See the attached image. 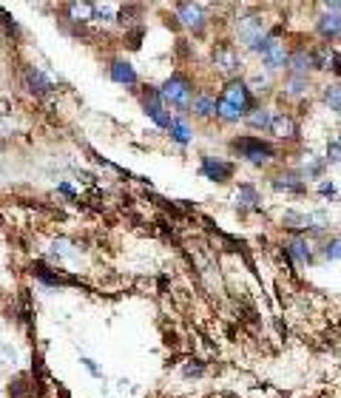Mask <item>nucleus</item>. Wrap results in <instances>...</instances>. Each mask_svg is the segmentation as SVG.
Wrapping results in <instances>:
<instances>
[{
  "label": "nucleus",
  "mask_w": 341,
  "mask_h": 398,
  "mask_svg": "<svg viewBox=\"0 0 341 398\" xmlns=\"http://www.w3.org/2000/svg\"><path fill=\"white\" fill-rule=\"evenodd\" d=\"M253 91L248 89L245 80H231L222 89V97L216 100V117L225 123H239L253 111Z\"/></svg>",
  "instance_id": "nucleus-1"
},
{
  "label": "nucleus",
  "mask_w": 341,
  "mask_h": 398,
  "mask_svg": "<svg viewBox=\"0 0 341 398\" xmlns=\"http://www.w3.org/2000/svg\"><path fill=\"white\" fill-rule=\"evenodd\" d=\"M159 100L165 103V108H168V106H174V108H180V111L191 108V103H194V86H191V80H188L185 74L168 77V80L162 83V89H159Z\"/></svg>",
  "instance_id": "nucleus-2"
},
{
  "label": "nucleus",
  "mask_w": 341,
  "mask_h": 398,
  "mask_svg": "<svg viewBox=\"0 0 341 398\" xmlns=\"http://www.w3.org/2000/svg\"><path fill=\"white\" fill-rule=\"evenodd\" d=\"M231 148H233L242 159H248L250 165H265V162H270V159L276 157V148H273L270 142L259 140V137H239V140L231 142Z\"/></svg>",
  "instance_id": "nucleus-3"
},
{
  "label": "nucleus",
  "mask_w": 341,
  "mask_h": 398,
  "mask_svg": "<svg viewBox=\"0 0 341 398\" xmlns=\"http://www.w3.org/2000/svg\"><path fill=\"white\" fill-rule=\"evenodd\" d=\"M259 55H262V63L270 69V72H279V69H287V60H290V52H287V46H284V40H279L276 35H270L265 43H262V49H259Z\"/></svg>",
  "instance_id": "nucleus-4"
},
{
  "label": "nucleus",
  "mask_w": 341,
  "mask_h": 398,
  "mask_svg": "<svg viewBox=\"0 0 341 398\" xmlns=\"http://www.w3.org/2000/svg\"><path fill=\"white\" fill-rule=\"evenodd\" d=\"M267 38H270V35H267V29H265V23H262L259 18H245V21H239V40H242L248 49L259 52Z\"/></svg>",
  "instance_id": "nucleus-5"
},
{
  "label": "nucleus",
  "mask_w": 341,
  "mask_h": 398,
  "mask_svg": "<svg viewBox=\"0 0 341 398\" xmlns=\"http://www.w3.org/2000/svg\"><path fill=\"white\" fill-rule=\"evenodd\" d=\"M214 66H216V72H222V74L233 77V74L242 69L239 52H236L231 43H216V49H214Z\"/></svg>",
  "instance_id": "nucleus-6"
},
{
  "label": "nucleus",
  "mask_w": 341,
  "mask_h": 398,
  "mask_svg": "<svg viewBox=\"0 0 341 398\" xmlns=\"http://www.w3.org/2000/svg\"><path fill=\"white\" fill-rule=\"evenodd\" d=\"M233 162H225V159H216V157H202V174L205 179H214V182H228L233 176Z\"/></svg>",
  "instance_id": "nucleus-7"
},
{
  "label": "nucleus",
  "mask_w": 341,
  "mask_h": 398,
  "mask_svg": "<svg viewBox=\"0 0 341 398\" xmlns=\"http://www.w3.org/2000/svg\"><path fill=\"white\" fill-rule=\"evenodd\" d=\"M142 106H145V114H148L159 128H168L170 120H174V117H170V114L165 111V103L159 100V91H148L145 100H142Z\"/></svg>",
  "instance_id": "nucleus-8"
},
{
  "label": "nucleus",
  "mask_w": 341,
  "mask_h": 398,
  "mask_svg": "<svg viewBox=\"0 0 341 398\" xmlns=\"http://www.w3.org/2000/svg\"><path fill=\"white\" fill-rule=\"evenodd\" d=\"M177 15H180V21L188 29H194V32H202L205 29V6H200V4H180L177 6Z\"/></svg>",
  "instance_id": "nucleus-9"
},
{
  "label": "nucleus",
  "mask_w": 341,
  "mask_h": 398,
  "mask_svg": "<svg viewBox=\"0 0 341 398\" xmlns=\"http://www.w3.org/2000/svg\"><path fill=\"white\" fill-rule=\"evenodd\" d=\"M270 134H276L279 140H293L296 134H299V125H296V120L290 117V114H273V120H270V128H267Z\"/></svg>",
  "instance_id": "nucleus-10"
},
{
  "label": "nucleus",
  "mask_w": 341,
  "mask_h": 398,
  "mask_svg": "<svg viewBox=\"0 0 341 398\" xmlns=\"http://www.w3.org/2000/svg\"><path fill=\"white\" fill-rule=\"evenodd\" d=\"M316 29H318V35H321L324 40L341 38V15H338V12H324V15L318 18Z\"/></svg>",
  "instance_id": "nucleus-11"
},
{
  "label": "nucleus",
  "mask_w": 341,
  "mask_h": 398,
  "mask_svg": "<svg viewBox=\"0 0 341 398\" xmlns=\"http://www.w3.org/2000/svg\"><path fill=\"white\" fill-rule=\"evenodd\" d=\"M287 69L293 72V77H307V72L313 69V52H307V49H299L296 55H290V60H287Z\"/></svg>",
  "instance_id": "nucleus-12"
},
{
  "label": "nucleus",
  "mask_w": 341,
  "mask_h": 398,
  "mask_svg": "<svg viewBox=\"0 0 341 398\" xmlns=\"http://www.w3.org/2000/svg\"><path fill=\"white\" fill-rule=\"evenodd\" d=\"M111 80L120 83V86H137V72H134L131 63L114 60V63H111Z\"/></svg>",
  "instance_id": "nucleus-13"
},
{
  "label": "nucleus",
  "mask_w": 341,
  "mask_h": 398,
  "mask_svg": "<svg viewBox=\"0 0 341 398\" xmlns=\"http://www.w3.org/2000/svg\"><path fill=\"white\" fill-rule=\"evenodd\" d=\"M168 131H170V140H174L177 145H188V142L194 140V131H191V125H188L183 117H174V120H170Z\"/></svg>",
  "instance_id": "nucleus-14"
},
{
  "label": "nucleus",
  "mask_w": 341,
  "mask_h": 398,
  "mask_svg": "<svg viewBox=\"0 0 341 398\" xmlns=\"http://www.w3.org/2000/svg\"><path fill=\"white\" fill-rule=\"evenodd\" d=\"M284 254H287L290 259H296V262H310V259H313V248H310L307 239H290V242L284 245Z\"/></svg>",
  "instance_id": "nucleus-15"
},
{
  "label": "nucleus",
  "mask_w": 341,
  "mask_h": 398,
  "mask_svg": "<svg viewBox=\"0 0 341 398\" xmlns=\"http://www.w3.org/2000/svg\"><path fill=\"white\" fill-rule=\"evenodd\" d=\"M191 108H194V114L202 117V120L216 117V97H211V94H200V97H194Z\"/></svg>",
  "instance_id": "nucleus-16"
},
{
  "label": "nucleus",
  "mask_w": 341,
  "mask_h": 398,
  "mask_svg": "<svg viewBox=\"0 0 341 398\" xmlns=\"http://www.w3.org/2000/svg\"><path fill=\"white\" fill-rule=\"evenodd\" d=\"M26 77H29V86H32L35 94H49V91H52V80H49L40 69L29 66V69H26Z\"/></svg>",
  "instance_id": "nucleus-17"
},
{
  "label": "nucleus",
  "mask_w": 341,
  "mask_h": 398,
  "mask_svg": "<svg viewBox=\"0 0 341 398\" xmlns=\"http://www.w3.org/2000/svg\"><path fill=\"white\" fill-rule=\"evenodd\" d=\"M245 120H248L250 128H256V131H267V128H270V120H273V111H270V108H253Z\"/></svg>",
  "instance_id": "nucleus-18"
},
{
  "label": "nucleus",
  "mask_w": 341,
  "mask_h": 398,
  "mask_svg": "<svg viewBox=\"0 0 341 398\" xmlns=\"http://www.w3.org/2000/svg\"><path fill=\"white\" fill-rule=\"evenodd\" d=\"M273 185H276L279 191H290V193H304V191H307V185H304L299 176H279Z\"/></svg>",
  "instance_id": "nucleus-19"
},
{
  "label": "nucleus",
  "mask_w": 341,
  "mask_h": 398,
  "mask_svg": "<svg viewBox=\"0 0 341 398\" xmlns=\"http://www.w3.org/2000/svg\"><path fill=\"white\" fill-rule=\"evenodd\" d=\"M307 77H290L287 80V86H284V94L287 97H301V94H307Z\"/></svg>",
  "instance_id": "nucleus-20"
},
{
  "label": "nucleus",
  "mask_w": 341,
  "mask_h": 398,
  "mask_svg": "<svg viewBox=\"0 0 341 398\" xmlns=\"http://www.w3.org/2000/svg\"><path fill=\"white\" fill-rule=\"evenodd\" d=\"M324 103H327L333 111H338V114H341V83L327 86V91H324Z\"/></svg>",
  "instance_id": "nucleus-21"
},
{
  "label": "nucleus",
  "mask_w": 341,
  "mask_h": 398,
  "mask_svg": "<svg viewBox=\"0 0 341 398\" xmlns=\"http://www.w3.org/2000/svg\"><path fill=\"white\" fill-rule=\"evenodd\" d=\"M236 199H239L242 205H253V203H259V199H256V191H253V185H242Z\"/></svg>",
  "instance_id": "nucleus-22"
},
{
  "label": "nucleus",
  "mask_w": 341,
  "mask_h": 398,
  "mask_svg": "<svg viewBox=\"0 0 341 398\" xmlns=\"http://www.w3.org/2000/svg\"><path fill=\"white\" fill-rule=\"evenodd\" d=\"M324 256L327 259H341V237H335V239H330L324 245Z\"/></svg>",
  "instance_id": "nucleus-23"
},
{
  "label": "nucleus",
  "mask_w": 341,
  "mask_h": 398,
  "mask_svg": "<svg viewBox=\"0 0 341 398\" xmlns=\"http://www.w3.org/2000/svg\"><path fill=\"white\" fill-rule=\"evenodd\" d=\"M327 162H341V137L327 145Z\"/></svg>",
  "instance_id": "nucleus-24"
},
{
  "label": "nucleus",
  "mask_w": 341,
  "mask_h": 398,
  "mask_svg": "<svg viewBox=\"0 0 341 398\" xmlns=\"http://www.w3.org/2000/svg\"><path fill=\"white\" fill-rule=\"evenodd\" d=\"M330 72H333L335 77H341V55H338V52H333V63H330Z\"/></svg>",
  "instance_id": "nucleus-25"
},
{
  "label": "nucleus",
  "mask_w": 341,
  "mask_h": 398,
  "mask_svg": "<svg viewBox=\"0 0 341 398\" xmlns=\"http://www.w3.org/2000/svg\"><path fill=\"white\" fill-rule=\"evenodd\" d=\"M318 191H321L324 196H335V188H333V185H327V182H324V185H321Z\"/></svg>",
  "instance_id": "nucleus-26"
},
{
  "label": "nucleus",
  "mask_w": 341,
  "mask_h": 398,
  "mask_svg": "<svg viewBox=\"0 0 341 398\" xmlns=\"http://www.w3.org/2000/svg\"><path fill=\"white\" fill-rule=\"evenodd\" d=\"M60 191H63V193H69V196H71V193H74V191H71V185H69V182H63V185H60Z\"/></svg>",
  "instance_id": "nucleus-27"
}]
</instances>
